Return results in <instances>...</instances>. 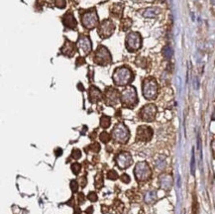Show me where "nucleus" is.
I'll list each match as a JSON object with an SVG mask.
<instances>
[{
	"mask_svg": "<svg viewBox=\"0 0 215 214\" xmlns=\"http://www.w3.org/2000/svg\"><path fill=\"white\" fill-rule=\"evenodd\" d=\"M153 137V130L148 126H140L137 129V137L136 140L140 142H148Z\"/></svg>",
	"mask_w": 215,
	"mask_h": 214,
	"instance_id": "14",
	"label": "nucleus"
},
{
	"mask_svg": "<svg viewBox=\"0 0 215 214\" xmlns=\"http://www.w3.org/2000/svg\"><path fill=\"white\" fill-rule=\"evenodd\" d=\"M70 187H72V192H76L78 189V182H76V180H72V182H70Z\"/></svg>",
	"mask_w": 215,
	"mask_h": 214,
	"instance_id": "34",
	"label": "nucleus"
},
{
	"mask_svg": "<svg viewBox=\"0 0 215 214\" xmlns=\"http://www.w3.org/2000/svg\"><path fill=\"white\" fill-rule=\"evenodd\" d=\"M157 114V107L155 104H147L145 105L140 111V117L143 121L146 122H152L155 120Z\"/></svg>",
	"mask_w": 215,
	"mask_h": 214,
	"instance_id": "10",
	"label": "nucleus"
},
{
	"mask_svg": "<svg viewBox=\"0 0 215 214\" xmlns=\"http://www.w3.org/2000/svg\"><path fill=\"white\" fill-rule=\"evenodd\" d=\"M107 178H109V180H115L118 178V174L117 172L115 171H113V170H111V171H109L107 172Z\"/></svg>",
	"mask_w": 215,
	"mask_h": 214,
	"instance_id": "30",
	"label": "nucleus"
},
{
	"mask_svg": "<svg viewBox=\"0 0 215 214\" xmlns=\"http://www.w3.org/2000/svg\"><path fill=\"white\" fill-rule=\"evenodd\" d=\"M161 182H162V187L163 188H165V189H169V188L172 186L173 180L169 176H166L161 178Z\"/></svg>",
	"mask_w": 215,
	"mask_h": 214,
	"instance_id": "19",
	"label": "nucleus"
},
{
	"mask_svg": "<svg viewBox=\"0 0 215 214\" xmlns=\"http://www.w3.org/2000/svg\"><path fill=\"white\" fill-rule=\"evenodd\" d=\"M58 153H57V156H59V155H62V149H58Z\"/></svg>",
	"mask_w": 215,
	"mask_h": 214,
	"instance_id": "40",
	"label": "nucleus"
},
{
	"mask_svg": "<svg viewBox=\"0 0 215 214\" xmlns=\"http://www.w3.org/2000/svg\"><path fill=\"white\" fill-rule=\"evenodd\" d=\"M55 4H56V6H57L58 8H60V9H62V8L66 7V0H56Z\"/></svg>",
	"mask_w": 215,
	"mask_h": 214,
	"instance_id": "31",
	"label": "nucleus"
},
{
	"mask_svg": "<svg viewBox=\"0 0 215 214\" xmlns=\"http://www.w3.org/2000/svg\"><path fill=\"white\" fill-rule=\"evenodd\" d=\"M110 11H111V13L113 14L114 16H116V17H120L121 14H122V12H123V6L121 5V4H114V5H112Z\"/></svg>",
	"mask_w": 215,
	"mask_h": 214,
	"instance_id": "18",
	"label": "nucleus"
},
{
	"mask_svg": "<svg viewBox=\"0 0 215 214\" xmlns=\"http://www.w3.org/2000/svg\"><path fill=\"white\" fill-rule=\"evenodd\" d=\"M158 83L155 78H146L143 81V95L148 100H153L158 95Z\"/></svg>",
	"mask_w": 215,
	"mask_h": 214,
	"instance_id": "4",
	"label": "nucleus"
},
{
	"mask_svg": "<svg viewBox=\"0 0 215 214\" xmlns=\"http://www.w3.org/2000/svg\"><path fill=\"white\" fill-rule=\"evenodd\" d=\"M88 149L89 151L93 152V153H97V152H99L100 150V145L98 144V143H93V144H91L90 146H88Z\"/></svg>",
	"mask_w": 215,
	"mask_h": 214,
	"instance_id": "28",
	"label": "nucleus"
},
{
	"mask_svg": "<svg viewBox=\"0 0 215 214\" xmlns=\"http://www.w3.org/2000/svg\"><path fill=\"white\" fill-rule=\"evenodd\" d=\"M116 165L119 169H127L133 163L132 156L129 152H120L115 158Z\"/></svg>",
	"mask_w": 215,
	"mask_h": 214,
	"instance_id": "12",
	"label": "nucleus"
},
{
	"mask_svg": "<svg viewBox=\"0 0 215 214\" xmlns=\"http://www.w3.org/2000/svg\"><path fill=\"white\" fill-rule=\"evenodd\" d=\"M85 64L84 59H83L82 57L78 58V63H76V66H81V64Z\"/></svg>",
	"mask_w": 215,
	"mask_h": 214,
	"instance_id": "37",
	"label": "nucleus"
},
{
	"mask_svg": "<svg viewBox=\"0 0 215 214\" xmlns=\"http://www.w3.org/2000/svg\"><path fill=\"white\" fill-rule=\"evenodd\" d=\"M81 23L84 28L89 29V30L95 28L99 24V18H98L96 10L90 9L84 12L83 15H81Z\"/></svg>",
	"mask_w": 215,
	"mask_h": 214,
	"instance_id": "5",
	"label": "nucleus"
},
{
	"mask_svg": "<svg viewBox=\"0 0 215 214\" xmlns=\"http://www.w3.org/2000/svg\"><path fill=\"white\" fill-rule=\"evenodd\" d=\"M78 48L82 55L87 56L90 54L92 50V43H91L89 37L87 36H80L78 42Z\"/></svg>",
	"mask_w": 215,
	"mask_h": 214,
	"instance_id": "13",
	"label": "nucleus"
},
{
	"mask_svg": "<svg viewBox=\"0 0 215 214\" xmlns=\"http://www.w3.org/2000/svg\"><path fill=\"white\" fill-rule=\"evenodd\" d=\"M87 198H88L90 201H92V202H95V201L97 200V194L94 191H91V192L88 193V195H87Z\"/></svg>",
	"mask_w": 215,
	"mask_h": 214,
	"instance_id": "33",
	"label": "nucleus"
},
{
	"mask_svg": "<svg viewBox=\"0 0 215 214\" xmlns=\"http://www.w3.org/2000/svg\"><path fill=\"white\" fill-rule=\"evenodd\" d=\"M80 170H81V166L79 165V164L74 163L72 165V171L74 174H78L79 172H80Z\"/></svg>",
	"mask_w": 215,
	"mask_h": 214,
	"instance_id": "29",
	"label": "nucleus"
},
{
	"mask_svg": "<svg viewBox=\"0 0 215 214\" xmlns=\"http://www.w3.org/2000/svg\"><path fill=\"white\" fill-rule=\"evenodd\" d=\"M112 58L110 55V52L104 46H100L97 48L94 55V62L100 66H107L111 64Z\"/></svg>",
	"mask_w": 215,
	"mask_h": 214,
	"instance_id": "7",
	"label": "nucleus"
},
{
	"mask_svg": "<svg viewBox=\"0 0 215 214\" xmlns=\"http://www.w3.org/2000/svg\"><path fill=\"white\" fill-rule=\"evenodd\" d=\"M72 157L74 158V160H78L79 158L81 157V152L78 150V149H74V151H72Z\"/></svg>",
	"mask_w": 215,
	"mask_h": 214,
	"instance_id": "32",
	"label": "nucleus"
},
{
	"mask_svg": "<svg viewBox=\"0 0 215 214\" xmlns=\"http://www.w3.org/2000/svg\"><path fill=\"white\" fill-rule=\"evenodd\" d=\"M131 26H132V20L129 19V18H126V19H124L122 21L121 29H122L123 31H127V30H129V29L131 28Z\"/></svg>",
	"mask_w": 215,
	"mask_h": 214,
	"instance_id": "25",
	"label": "nucleus"
},
{
	"mask_svg": "<svg viewBox=\"0 0 215 214\" xmlns=\"http://www.w3.org/2000/svg\"><path fill=\"white\" fill-rule=\"evenodd\" d=\"M112 138L119 144H126L130 138L129 129L125 124L118 123L112 130Z\"/></svg>",
	"mask_w": 215,
	"mask_h": 214,
	"instance_id": "3",
	"label": "nucleus"
},
{
	"mask_svg": "<svg viewBox=\"0 0 215 214\" xmlns=\"http://www.w3.org/2000/svg\"><path fill=\"white\" fill-rule=\"evenodd\" d=\"M104 99H105V103L109 106H114L117 105L120 100V94L117 89L113 88V87H108L105 89V93H104Z\"/></svg>",
	"mask_w": 215,
	"mask_h": 214,
	"instance_id": "11",
	"label": "nucleus"
},
{
	"mask_svg": "<svg viewBox=\"0 0 215 214\" xmlns=\"http://www.w3.org/2000/svg\"><path fill=\"white\" fill-rule=\"evenodd\" d=\"M95 187L96 188H101L103 186V176H102V174L99 172L95 176Z\"/></svg>",
	"mask_w": 215,
	"mask_h": 214,
	"instance_id": "22",
	"label": "nucleus"
},
{
	"mask_svg": "<svg viewBox=\"0 0 215 214\" xmlns=\"http://www.w3.org/2000/svg\"><path fill=\"white\" fill-rule=\"evenodd\" d=\"M157 14H158V9H156V8H148V9L145 10V12H144V17H147V18H154L157 16Z\"/></svg>",
	"mask_w": 215,
	"mask_h": 214,
	"instance_id": "20",
	"label": "nucleus"
},
{
	"mask_svg": "<svg viewBox=\"0 0 215 214\" xmlns=\"http://www.w3.org/2000/svg\"><path fill=\"white\" fill-rule=\"evenodd\" d=\"M134 174L138 182H146L150 180L152 176V170L148 163L146 162H140L136 165L134 170Z\"/></svg>",
	"mask_w": 215,
	"mask_h": 214,
	"instance_id": "6",
	"label": "nucleus"
},
{
	"mask_svg": "<svg viewBox=\"0 0 215 214\" xmlns=\"http://www.w3.org/2000/svg\"><path fill=\"white\" fill-rule=\"evenodd\" d=\"M76 45L74 43L70 42V41H66L64 48L62 49V54L66 56H68V57H72L74 55V53H76Z\"/></svg>",
	"mask_w": 215,
	"mask_h": 214,
	"instance_id": "17",
	"label": "nucleus"
},
{
	"mask_svg": "<svg viewBox=\"0 0 215 214\" xmlns=\"http://www.w3.org/2000/svg\"><path fill=\"white\" fill-rule=\"evenodd\" d=\"M88 98L91 103H96L102 98L101 91L95 86H90L88 90Z\"/></svg>",
	"mask_w": 215,
	"mask_h": 214,
	"instance_id": "15",
	"label": "nucleus"
},
{
	"mask_svg": "<svg viewBox=\"0 0 215 214\" xmlns=\"http://www.w3.org/2000/svg\"><path fill=\"white\" fill-rule=\"evenodd\" d=\"M122 104L127 108H133L138 103V95L136 88L134 86H128L121 93Z\"/></svg>",
	"mask_w": 215,
	"mask_h": 214,
	"instance_id": "2",
	"label": "nucleus"
},
{
	"mask_svg": "<svg viewBox=\"0 0 215 214\" xmlns=\"http://www.w3.org/2000/svg\"><path fill=\"white\" fill-rule=\"evenodd\" d=\"M126 48L129 52H136L142 46L141 35L138 32H131L126 37Z\"/></svg>",
	"mask_w": 215,
	"mask_h": 214,
	"instance_id": "8",
	"label": "nucleus"
},
{
	"mask_svg": "<svg viewBox=\"0 0 215 214\" xmlns=\"http://www.w3.org/2000/svg\"><path fill=\"white\" fill-rule=\"evenodd\" d=\"M114 31H115V25L110 20H104L103 22L100 23L98 27V35L102 39L109 38L110 36H112Z\"/></svg>",
	"mask_w": 215,
	"mask_h": 214,
	"instance_id": "9",
	"label": "nucleus"
},
{
	"mask_svg": "<svg viewBox=\"0 0 215 214\" xmlns=\"http://www.w3.org/2000/svg\"><path fill=\"white\" fill-rule=\"evenodd\" d=\"M80 186H82V187H84L85 186H86V178H81V182H80Z\"/></svg>",
	"mask_w": 215,
	"mask_h": 214,
	"instance_id": "38",
	"label": "nucleus"
},
{
	"mask_svg": "<svg viewBox=\"0 0 215 214\" xmlns=\"http://www.w3.org/2000/svg\"><path fill=\"white\" fill-rule=\"evenodd\" d=\"M163 55H164L165 59L170 60L171 58H172V56H173L172 48H171L170 46H166V47L164 48V50H163Z\"/></svg>",
	"mask_w": 215,
	"mask_h": 214,
	"instance_id": "24",
	"label": "nucleus"
},
{
	"mask_svg": "<svg viewBox=\"0 0 215 214\" xmlns=\"http://www.w3.org/2000/svg\"><path fill=\"white\" fill-rule=\"evenodd\" d=\"M62 23H64V26L68 29H74L76 27V25H78L76 18L72 15V13L64 14V16L62 17Z\"/></svg>",
	"mask_w": 215,
	"mask_h": 214,
	"instance_id": "16",
	"label": "nucleus"
},
{
	"mask_svg": "<svg viewBox=\"0 0 215 214\" xmlns=\"http://www.w3.org/2000/svg\"><path fill=\"white\" fill-rule=\"evenodd\" d=\"M92 212H93V207L92 206L88 207V208H87V210L85 211V213H86V214H91Z\"/></svg>",
	"mask_w": 215,
	"mask_h": 214,
	"instance_id": "39",
	"label": "nucleus"
},
{
	"mask_svg": "<svg viewBox=\"0 0 215 214\" xmlns=\"http://www.w3.org/2000/svg\"><path fill=\"white\" fill-rule=\"evenodd\" d=\"M110 124H111V119H110V117H108V116H102L101 119H100V126H101V128L103 129H106L108 128L110 126Z\"/></svg>",
	"mask_w": 215,
	"mask_h": 214,
	"instance_id": "21",
	"label": "nucleus"
},
{
	"mask_svg": "<svg viewBox=\"0 0 215 214\" xmlns=\"http://www.w3.org/2000/svg\"><path fill=\"white\" fill-rule=\"evenodd\" d=\"M121 180H122L124 184H129V182H130V180H131V178H130V176H129L127 174H122V176H121Z\"/></svg>",
	"mask_w": 215,
	"mask_h": 214,
	"instance_id": "35",
	"label": "nucleus"
},
{
	"mask_svg": "<svg viewBox=\"0 0 215 214\" xmlns=\"http://www.w3.org/2000/svg\"><path fill=\"white\" fill-rule=\"evenodd\" d=\"M156 199H157V193H156V191H149V192H147V194H146V196H145V200H146V202H148V203L154 202Z\"/></svg>",
	"mask_w": 215,
	"mask_h": 214,
	"instance_id": "23",
	"label": "nucleus"
},
{
	"mask_svg": "<svg viewBox=\"0 0 215 214\" xmlns=\"http://www.w3.org/2000/svg\"><path fill=\"white\" fill-rule=\"evenodd\" d=\"M134 78L132 70L127 66H121L116 68L113 74V81L117 86H126L131 83Z\"/></svg>",
	"mask_w": 215,
	"mask_h": 214,
	"instance_id": "1",
	"label": "nucleus"
},
{
	"mask_svg": "<svg viewBox=\"0 0 215 214\" xmlns=\"http://www.w3.org/2000/svg\"><path fill=\"white\" fill-rule=\"evenodd\" d=\"M190 172L191 174H194L195 172V159H194V150H192V155H191V162H190Z\"/></svg>",
	"mask_w": 215,
	"mask_h": 214,
	"instance_id": "27",
	"label": "nucleus"
},
{
	"mask_svg": "<svg viewBox=\"0 0 215 214\" xmlns=\"http://www.w3.org/2000/svg\"><path fill=\"white\" fill-rule=\"evenodd\" d=\"M99 139L102 143H108L110 141V139H111V136L107 132H102L99 135Z\"/></svg>",
	"mask_w": 215,
	"mask_h": 214,
	"instance_id": "26",
	"label": "nucleus"
},
{
	"mask_svg": "<svg viewBox=\"0 0 215 214\" xmlns=\"http://www.w3.org/2000/svg\"><path fill=\"white\" fill-rule=\"evenodd\" d=\"M84 202V195H83V193H79L78 194V203L79 204H81V203Z\"/></svg>",
	"mask_w": 215,
	"mask_h": 214,
	"instance_id": "36",
	"label": "nucleus"
}]
</instances>
